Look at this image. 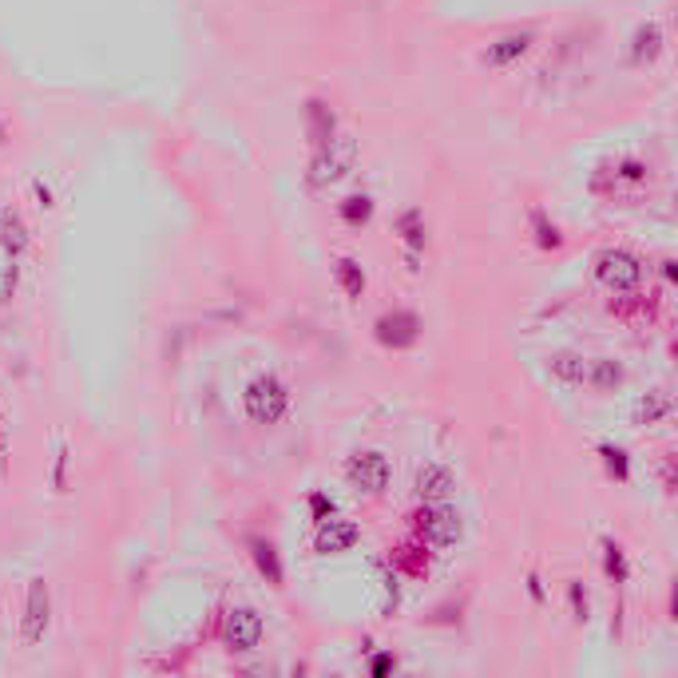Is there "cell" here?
<instances>
[{"label": "cell", "mask_w": 678, "mask_h": 678, "mask_svg": "<svg viewBox=\"0 0 678 678\" xmlns=\"http://www.w3.org/2000/svg\"><path fill=\"white\" fill-rule=\"evenodd\" d=\"M250 552H254V564H258V571H262L270 583H282V564H278V552H274V544H266V540H254V544H250Z\"/></svg>", "instance_id": "cell-14"}, {"label": "cell", "mask_w": 678, "mask_h": 678, "mask_svg": "<svg viewBox=\"0 0 678 678\" xmlns=\"http://www.w3.org/2000/svg\"><path fill=\"white\" fill-rule=\"evenodd\" d=\"M353 155H357L353 139H330V143H322V151H318V159H314V171H310V183H314V187L338 183L341 175L353 167Z\"/></svg>", "instance_id": "cell-4"}, {"label": "cell", "mask_w": 678, "mask_h": 678, "mask_svg": "<svg viewBox=\"0 0 678 678\" xmlns=\"http://www.w3.org/2000/svg\"><path fill=\"white\" fill-rule=\"evenodd\" d=\"M595 274H599V282L611 286V290H635L639 278H643V266H639V258L627 254V250H603V254L595 258Z\"/></svg>", "instance_id": "cell-2"}, {"label": "cell", "mask_w": 678, "mask_h": 678, "mask_svg": "<svg viewBox=\"0 0 678 678\" xmlns=\"http://www.w3.org/2000/svg\"><path fill=\"white\" fill-rule=\"evenodd\" d=\"M401 234H405V242L409 246H425V230H421V215L417 211H409V215H401Z\"/></svg>", "instance_id": "cell-21"}, {"label": "cell", "mask_w": 678, "mask_h": 678, "mask_svg": "<svg viewBox=\"0 0 678 678\" xmlns=\"http://www.w3.org/2000/svg\"><path fill=\"white\" fill-rule=\"evenodd\" d=\"M452 492V472L445 464H425L417 472V496L421 500H445Z\"/></svg>", "instance_id": "cell-11"}, {"label": "cell", "mask_w": 678, "mask_h": 678, "mask_svg": "<svg viewBox=\"0 0 678 678\" xmlns=\"http://www.w3.org/2000/svg\"><path fill=\"white\" fill-rule=\"evenodd\" d=\"M310 508H314V516H318V520H330V516H334V504H330L322 492H318V496H310Z\"/></svg>", "instance_id": "cell-24"}, {"label": "cell", "mask_w": 678, "mask_h": 678, "mask_svg": "<svg viewBox=\"0 0 678 678\" xmlns=\"http://www.w3.org/2000/svg\"><path fill=\"white\" fill-rule=\"evenodd\" d=\"M619 381H623V369H619L615 361H607V357H595V361H587V365H583V385L615 389Z\"/></svg>", "instance_id": "cell-12"}, {"label": "cell", "mask_w": 678, "mask_h": 678, "mask_svg": "<svg viewBox=\"0 0 678 678\" xmlns=\"http://www.w3.org/2000/svg\"><path fill=\"white\" fill-rule=\"evenodd\" d=\"M357 524L349 520H322V532H318V552L334 556V552H349L357 544Z\"/></svg>", "instance_id": "cell-9"}, {"label": "cell", "mask_w": 678, "mask_h": 678, "mask_svg": "<svg viewBox=\"0 0 678 678\" xmlns=\"http://www.w3.org/2000/svg\"><path fill=\"white\" fill-rule=\"evenodd\" d=\"M223 639L230 651H254L262 643V615L254 607H234L223 623Z\"/></svg>", "instance_id": "cell-6"}, {"label": "cell", "mask_w": 678, "mask_h": 678, "mask_svg": "<svg viewBox=\"0 0 678 678\" xmlns=\"http://www.w3.org/2000/svg\"><path fill=\"white\" fill-rule=\"evenodd\" d=\"M667 405H671L667 393H647V397L635 405V421H639V425H651V421H659V417L667 413Z\"/></svg>", "instance_id": "cell-19"}, {"label": "cell", "mask_w": 678, "mask_h": 678, "mask_svg": "<svg viewBox=\"0 0 678 678\" xmlns=\"http://www.w3.org/2000/svg\"><path fill=\"white\" fill-rule=\"evenodd\" d=\"M338 282L349 298H361V290H365V274H361V266H357L353 258H341L338 262Z\"/></svg>", "instance_id": "cell-17"}, {"label": "cell", "mask_w": 678, "mask_h": 678, "mask_svg": "<svg viewBox=\"0 0 678 678\" xmlns=\"http://www.w3.org/2000/svg\"><path fill=\"white\" fill-rule=\"evenodd\" d=\"M603 552H607V571H611L615 579H623V575H627V564H623V552H619L615 544H603Z\"/></svg>", "instance_id": "cell-23"}, {"label": "cell", "mask_w": 678, "mask_h": 678, "mask_svg": "<svg viewBox=\"0 0 678 678\" xmlns=\"http://www.w3.org/2000/svg\"><path fill=\"white\" fill-rule=\"evenodd\" d=\"M603 456H607V464H611V472L615 476H627V456L619 449H603Z\"/></svg>", "instance_id": "cell-25"}, {"label": "cell", "mask_w": 678, "mask_h": 678, "mask_svg": "<svg viewBox=\"0 0 678 678\" xmlns=\"http://www.w3.org/2000/svg\"><path fill=\"white\" fill-rule=\"evenodd\" d=\"M532 226H536V238H540V246H544V250H556V246H560V234H556V226H548V219H544L540 211L532 215Z\"/></svg>", "instance_id": "cell-22"}, {"label": "cell", "mask_w": 678, "mask_h": 678, "mask_svg": "<svg viewBox=\"0 0 678 678\" xmlns=\"http://www.w3.org/2000/svg\"><path fill=\"white\" fill-rule=\"evenodd\" d=\"M0 242H4V250L8 254H20L24 250V223L16 219V215H0Z\"/></svg>", "instance_id": "cell-18"}, {"label": "cell", "mask_w": 678, "mask_h": 678, "mask_svg": "<svg viewBox=\"0 0 678 678\" xmlns=\"http://www.w3.org/2000/svg\"><path fill=\"white\" fill-rule=\"evenodd\" d=\"M48 631V583H28V607H24V643H40Z\"/></svg>", "instance_id": "cell-8"}, {"label": "cell", "mask_w": 678, "mask_h": 678, "mask_svg": "<svg viewBox=\"0 0 678 678\" xmlns=\"http://www.w3.org/2000/svg\"><path fill=\"white\" fill-rule=\"evenodd\" d=\"M310 135H314L318 147L334 139V115H330L326 104H310Z\"/></svg>", "instance_id": "cell-15"}, {"label": "cell", "mask_w": 678, "mask_h": 678, "mask_svg": "<svg viewBox=\"0 0 678 678\" xmlns=\"http://www.w3.org/2000/svg\"><path fill=\"white\" fill-rule=\"evenodd\" d=\"M373 330H377V341H381V345H389V349H409L413 341L421 338V318L409 314V310H393V314L377 318Z\"/></svg>", "instance_id": "cell-7"}, {"label": "cell", "mask_w": 678, "mask_h": 678, "mask_svg": "<svg viewBox=\"0 0 678 678\" xmlns=\"http://www.w3.org/2000/svg\"><path fill=\"white\" fill-rule=\"evenodd\" d=\"M345 476H349V484L361 488V492H385L393 468H389V460H385L381 452H357V456H349Z\"/></svg>", "instance_id": "cell-5"}, {"label": "cell", "mask_w": 678, "mask_h": 678, "mask_svg": "<svg viewBox=\"0 0 678 678\" xmlns=\"http://www.w3.org/2000/svg\"><path fill=\"white\" fill-rule=\"evenodd\" d=\"M369 215H373V203H369V199H365V195H353V199H345V203H341V219H345V223H369Z\"/></svg>", "instance_id": "cell-20"}, {"label": "cell", "mask_w": 678, "mask_h": 678, "mask_svg": "<svg viewBox=\"0 0 678 678\" xmlns=\"http://www.w3.org/2000/svg\"><path fill=\"white\" fill-rule=\"evenodd\" d=\"M583 357H575V353H560V357H552V373L567 381V385H583Z\"/></svg>", "instance_id": "cell-16"}, {"label": "cell", "mask_w": 678, "mask_h": 678, "mask_svg": "<svg viewBox=\"0 0 678 678\" xmlns=\"http://www.w3.org/2000/svg\"><path fill=\"white\" fill-rule=\"evenodd\" d=\"M659 52H663V32H659V24L639 28V32H635V64H651Z\"/></svg>", "instance_id": "cell-13"}, {"label": "cell", "mask_w": 678, "mask_h": 678, "mask_svg": "<svg viewBox=\"0 0 678 678\" xmlns=\"http://www.w3.org/2000/svg\"><path fill=\"white\" fill-rule=\"evenodd\" d=\"M242 401H246V417H250L254 425H274V421H282V417H286V405H290L286 385H282L278 377H258V381H250L246 393H242Z\"/></svg>", "instance_id": "cell-1"}, {"label": "cell", "mask_w": 678, "mask_h": 678, "mask_svg": "<svg viewBox=\"0 0 678 678\" xmlns=\"http://www.w3.org/2000/svg\"><path fill=\"white\" fill-rule=\"evenodd\" d=\"M389 671H393V659H389V655H377V659H373V675H389Z\"/></svg>", "instance_id": "cell-27"}, {"label": "cell", "mask_w": 678, "mask_h": 678, "mask_svg": "<svg viewBox=\"0 0 678 678\" xmlns=\"http://www.w3.org/2000/svg\"><path fill=\"white\" fill-rule=\"evenodd\" d=\"M417 528H421V536L433 544V548H452L456 540H460V512L449 508V504H429L421 516H417Z\"/></svg>", "instance_id": "cell-3"}, {"label": "cell", "mask_w": 678, "mask_h": 678, "mask_svg": "<svg viewBox=\"0 0 678 678\" xmlns=\"http://www.w3.org/2000/svg\"><path fill=\"white\" fill-rule=\"evenodd\" d=\"M528 48H532V32H516V36H504V40L488 44V52H484V64H492V68H504V64L520 60V56H524Z\"/></svg>", "instance_id": "cell-10"}, {"label": "cell", "mask_w": 678, "mask_h": 678, "mask_svg": "<svg viewBox=\"0 0 678 678\" xmlns=\"http://www.w3.org/2000/svg\"><path fill=\"white\" fill-rule=\"evenodd\" d=\"M623 175H627V179H643V167H639V163H623Z\"/></svg>", "instance_id": "cell-28"}, {"label": "cell", "mask_w": 678, "mask_h": 678, "mask_svg": "<svg viewBox=\"0 0 678 678\" xmlns=\"http://www.w3.org/2000/svg\"><path fill=\"white\" fill-rule=\"evenodd\" d=\"M567 595H571V603H575V615L583 619V615H587V599H583V591H579V583H571V587H567Z\"/></svg>", "instance_id": "cell-26"}]
</instances>
